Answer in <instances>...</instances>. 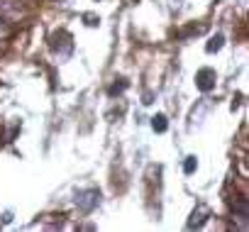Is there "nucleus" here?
Returning <instances> with one entry per match:
<instances>
[{
  "mask_svg": "<svg viewBox=\"0 0 249 232\" xmlns=\"http://www.w3.org/2000/svg\"><path fill=\"white\" fill-rule=\"evenodd\" d=\"M25 13L20 8V3L15 0H0V18L3 20H20Z\"/></svg>",
  "mask_w": 249,
  "mask_h": 232,
  "instance_id": "nucleus-1",
  "label": "nucleus"
},
{
  "mask_svg": "<svg viewBox=\"0 0 249 232\" xmlns=\"http://www.w3.org/2000/svg\"><path fill=\"white\" fill-rule=\"evenodd\" d=\"M196 81H198V88H200V90H210V88L215 86V71L200 69L198 76H196Z\"/></svg>",
  "mask_w": 249,
  "mask_h": 232,
  "instance_id": "nucleus-2",
  "label": "nucleus"
},
{
  "mask_svg": "<svg viewBox=\"0 0 249 232\" xmlns=\"http://www.w3.org/2000/svg\"><path fill=\"white\" fill-rule=\"evenodd\" d=\"M205 215H208V208L205 205H198V213H193V220L188 222V227H200L205 222Z\"/></svg>",
  "mask_w": 249,
  "mask_h": 232,
  "instance_id": "nucleus-3",
  "label": "nucleus"
},
{
  "mask_svg": "<svg viewBox=\"0 0 249 232\" xmlns=\"http://www.w3.org/2000/svg\"><path fill=\"white\" fill-rule=\"evenodd\" d=\"M152 127L157 132H166V118H164V115H157V118L152 120Z\"/></svg>",
  "mask_w": 249,
  "mask_h": 232,
  "instance_id": "nucleus-4",
  "label": "nucleus"
},
{
  "mask_svg": "<svg viewBox=\"0 0 249 232\" xmlns=\"http://www.w3.org/2000/svg\"><path fill=\"white\" fill-rule=\"evenodd\" d=\"M222 39H225L222 35H215V37L208 42V52H210V54H213V52H217V49L222 47Z\"/></svg>",
  "mask_w": 249,
  "mask_h": 232,
  "instance_id": "nucleus-5",
  "label": "nucleus"
},
{
  "mask_svg": "<svg viewBox=\"0 0 249 232\" xmlns=\"http://www.w3.org/2000/svg\"><path fill=\"white\" fill-rule=\"evenodd\" d=\"M196 166H198L196 157H188V159H186V164H183V171H186V174H193V171H196Z\"/></svg>",
  "mask_w": 249,
  "mask_h": 232,
  "instance_id": "nucleus-6",
  "label": "nucleus"
},
{
  "mask_svg": "<svg viewBox=\"0 0 249 232\" xmlns=\"http://www.w3.org/2000/svg\"><path fill=\"white\" fill-rule=\"evenodd\" d=\"M8 35H10V27L5 25V20H3V18H0V39H5Z\"/></svg>",
  "mask_w": 249,
  "mask_h": 232,
  "instance_id": "nucleus-7",
  "label": "nucleus"
},
{
  "mask_svg": "<svg viewBox=\"0 0 249 232\" xmlns=\"http://www.w3.org/2000/svg\"><path fill=\"white\" fill-rule=\"evenodd\" d=\"M0 47H3V44H0Z\"/></svg>",
  "mask_w": 249,
  "mask_h": 232,
  "instance_id": "nucleus-8",
  "label": "nucleus"
}]
</instances>
